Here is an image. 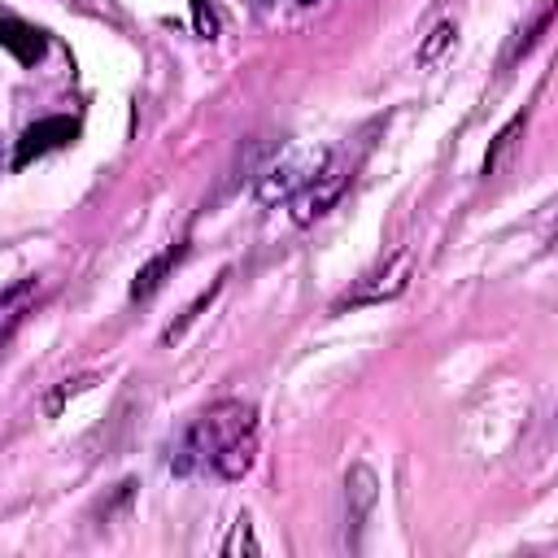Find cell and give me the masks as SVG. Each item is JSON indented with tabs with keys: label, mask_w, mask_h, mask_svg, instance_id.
Returning a JSON list of instances; mask_svg holds the SVG:
<instances>
[{
	"label": "cell",
	"mask_w": 558,
	"mask_h": 558,
	"mask_svg": "<svg viewBox=\"0 0 558 558\" xmlns=\"http://www.w3.org/2000/svg\"><path fill=\"white\" fill-rule=\"evenodd\" d=\"M253 458H257V410L248 401H218L183 432L170 466L179 475L209 466L222 480H240L248 475Z\"/></svg>",
	"instance_id": "obj_1"
},
{
	"label": "cell",
	"mask_w": 558,
	"mask_h": 558,
	"mask_svg": "<svg viewBox=\"0 0 558 558\" xmlns=\"http://www.w3.org/2000/svg\"><path fill=\"white\" fill-rule=\"evenodd\" d=\"M327 166V148H301V153H288L279 166H270L257 183V201L262 205H275V201H288L296 187H305L318 170Z\"/></svg>",
	"instance_id": "obj_2"
},
{
	"label": "cell",
	"mask_w": 558,
	"mask_h": 558,
	"mask_svg": "<svg viewBox=\"0 0 558 558\" xmlns=\"http://www.w3.org/2000/svg\"><path fill=\"white\" fill-rule=\"evenodd\" d=\"M344 166H323L305 187H296L292 196H288V205H292V222H314V218H323L331 205H336V196H340V187H344Z\"/></svg>",
	"instance_id": "obj_3"
},
{
	"label": "cell",
	"mask_w": 558,
	"mask_h": 558,
	"mask_svg": "<svg viewBox=\"0 0 558 558\" xmlns=\"http://www.w3.org/2000/svg\"><path fill=\"white\" fill-rule=\"evenodd\" d=\"M70 135H74V122H65V118H48V122L31 126V131L22 135V144H17V157H13V166H26L31 157H44V153L61 148Z\"/></svg>",
	"instance_id": "obj_4"
},
{
	"label": "cell",
	"mask_w": 558,
	"mask_h": 558,
	"mask_svg": "<svg viewBox=\"0 0 558 558\" xmlns=\"http://www.w3.org/2000/svg\"><path fill=\"white\" fill-rule=\"evenodd\" d=\"M0 44H4L17 61H35V57L44 52V35H39L35 26H26V22H17L13 13H0Z\"/></svg>",
	"instance_id": "obj_5"
},
{
	"label": "cell",
	"mask_w": 558,
	"mask_h": 558,
	"mask_svg": "<svg viewBox=\"0 0 558 558\" xmlns=\"http://www.w3.org/2000/svg\"><path fill=\"white\" fill-rule=\"evenodd\" d=\"M179 257H183V244H174V248L157 253V257H153V262H148V266H144V270L135 275V283H131V296H148V292H153V288L161 283V275H166V270H170V266H174Z\"/></svg>",
	"instance_id": "obj_6"
},
{
	"label": "cell",
	"mask_w": 558,
	"mask_h": 558,
	"mask_svg": "<svg viewBox=\"0 0 558 558\" xmlns=\"http://www.w3.org/2000/svg\"><path fill=\"white\" fill-rule=\"evenodd\" d=\"M453 35H458V31H453V22H440V26L423 39V48H418V65H432V61L449 48V39H453Z\"/></svg>",
	"instance_id": "obj_7"
},
{
	"label": "cell",
	"mask_w": 558,
	"mask_h": 558,
	"mask_svg": "<svg viewBox=\"0 0 558 558\" xmlns=\"http://www.w3.org/2000/svg\"><path fill=\"white\" fill-rule=\"evenodd\" d=\"M240 549H244V554H257V549H262V545L253 541V527H248L244 514H240V523H235V536L222 545V554H240Z\"/></svg>",
	"instance_id": "obj_8"
},
{
	"label": "cell",
	"mask_w": 558,
	"mask_h": 558,
	"mask_svg": "<svg viewBox=\"0 0 558 558\" xmlns=\"http://www.w3.org/2000/svg\"><path fill=\"white\" fill-rule=\"evenodd\" d=\"M196 31H201V35H205V39H209V35H214V13H209V9H205V0H196Z\"/></svg>",
	"instance_id": "obj_9"
},
{
	"label": "cell",
	"mask_w": 558,
	"mask_h": 558,
	"mask_svg": "<svg viewBox=\"0 0 558 558\" xmlns=\"http://www.w3.org/2000/svg\"><path fill=\"white\" fill-rule=\"evenodd\" d=\"M26 288H31V279H22V283H17V288H9V292H0V305H9V301H13V296H17V292H26Z\"/></svg>",
	"instance_id": "obj_10"
}]
</instances>
